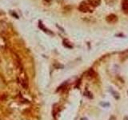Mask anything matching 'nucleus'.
<instances>
[{
	"label": "nucleus",
	"instance_id": "1",
	"mask_svg": "<svg viewBox=\"0 0 128 120\" xmlns=\"http://www.w3.org/2000/svg\"><path fill=\"white\" fill-rule=\"evenodd\" d=\"M94 7L91 6L88 2L83 1L79 4V10L83 13H91L94 11Z\"/></svg>",
	"mask_w": 128,
	"mask_h": 120
},
{
	"label": "nucleus",
	"instance_id": "2",
	"mask_svg": "<svg viewBox=\"0 0 128 120\" xmlns=\"http://www.w3.org/2000/svg\"><path fill=\"white\" fill-rule=\"evenodd\" d=\"M106 20H107V22H109V23L115 24L118 22V17H117L115 14H109V15L106 18Z\"/></svg>",
	"mask_w": 128,
	"mask_h": 120
},
{
	"label": "nucleus",
	"instance_id": "3",
	"mask_svg": "<svg viewBox=\"0 0 128 120\" xmlns=\"http://www.w3.org/2000/svg\"><path fill=\"white\" fill-rule=\"evenodd\" d=\"M122 8L124 13L128 14V0H122Z\"/></svg>",
	"mask_w": 128,
	"mask_h": 120
},
{
	"label": "nucleus",
	"instance_id": "4",
	"mask_svg": "<svg viewBox=\"0 0 128 120\" xmlns=\"http://www.w3.org/2000/svg\"><path fill=\"white\" fill-rule=\"evenodd\" d=\"M88 2L90 4L94 6V7H95V6H99L100 5V3H101V0H88Z\"/></svg>",
	"mask_w": 128,
	"mask_h": 120
},
{
	"label": "nucleus",
	"instance_id": "5",
	"mask_svg": "<svg viewBox=\"0 0 128 120\" xmlns=\"http://www.w3.org/2000/svg\"><path fill=\"white\" fill-rule=\"evenodd\" d=\"M116 1H117V0H105L106 3H107V4H108V5H111V6L115 4Z\"/></svg>",
	"mask_w": 128,
	"mask_h": 120
},
{
	"label": "nucleus",
	"instance_id": "6",
	"mask_svg": "<svg viewBox=\"0 0 128 120\" xmlns=\"http://www.w3.org/2000/svg\"><path fill=\"white\" fill-rule=\"evenodd\" d=\"M63 43H64V46H66V47H69V48H71V47H72V46H71V45H70V44H69V43H69V42H67V40H64V41H63Z\"/></svg>",
	"mask_w": 128,
	"mask_h": 120
},
{
	"label": "nucleus",
	"instance_id": "7",
	"mask_svg": "<svg viewBox=\"0 0 128 120\" xmlns=\"http://www.w3.org/2000/svg\"><path fill=\"white\" fill-rule=\"evenodd\" d=\"M112 94H113V96L115 97V98L116 99H119V94L117 93L116 91H112Z\"/></svg>",
	"mask_w": 128,
	"mask_h": 120
},
{
	"label": "nucleus",
	"instance_id": "8",
	"mask_svg": "<svg viewBox=\"0 0 128 120\" xmlns=\"http://www.w3.org/2000/svg\"><path fill=\"white\" fill-rule=\"evenodd\" d=\"M101 105H102V106H103V107H109L110 106L109 103H102Z\"/></svg>",
	"mask_w": 128,
	"mask_h": 120
}]
</instances>
